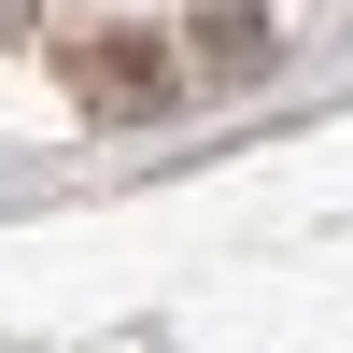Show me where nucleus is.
I'll return each instance as SVG.
<instances>
[{"label":"nucleus","instance_id":"nucleus-1","mask_svg":"<svg viewBox=\"0 0 353 353\" xmlns=\"http://www.w3.org/2000/svg\"><path fill=\"white\" fill-rule=\"evenodd\" d=\"M71 85H85L99 113H156V99H170V57L128 43V28H99V43H71Z\"/></svg>","mask_w":353,"mask_h":353},{"label":"nucleus","instance_id":"nucleus-2","mask_svg":"<svg viewBox=\"0 0 353 353\" xmlns=\"http://www.w3.org/2000/svg\"><path fill=\"white\" fill-rule=\"evenodd\" d=\"M184 43H198V57H226V71H254V57H269V14H254V0H198Z\"/></svg>","mask_w":353,"mask_h":353}]
</instances>
